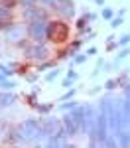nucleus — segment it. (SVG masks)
Instances as JSON below:
<instances>
[{"instance_id": "f257e3e1", "label": "nucleus", "mask_w": 130, "mask_h": 148, "mask_svg": "<svg viewBox=\"0 0 130 148\" xmlns=\"http://www.w3.org/2000/svg\"><path fill=\"white\" fill-rule=\"evenodd\" d=\"M46 136L42 121L37 119H26L22 121L16 128L8 130V140L12 142H32V140H39Z\"/></svg>"}, {"instance_id": "f03ea898", "label": "nucleus", "mask_w": 130, "mask_h": 148, "mask_svg": "<svg viewBox=\"0 0 130 148\" xmlns=\"http://www.w3.org/2000/svg\"><path fill=\"white\" fill-rule=\"evenodd\" d=\"M63 121V128L67 132V136H75V134H83V123H85V105H79L77 109H73L69 113L61 116Z\"/></svg>"}, {"instance_id": "7ed1b4c3", "label": "nucleus", "mask_w": 130, "mask_h": 148, "mask_svg": "<svg viewBox=\"0 0 130 148\" xmlns=\"http://www.w3.org/2000/svg\"><path fill=\"white\" fill-rule=\"evenodd\" d=\"M69 38V26L65 22H57V20H49L47 24V40L55 42V44H63Z\"/></svg>"}, {"instance_id": "20e7f679", "label": "nucleus", "mask_w": 130, "mask_h": 148, "mask_svg": "<svg viewBox=\"0 0 130 148\" xmlns=\"http://www.w3.org/2000/svg\"><path fill=\"white\" fill-rule=\"evenodd\" d=\"M47 24H49V20H35V22L28 24V38L32 40V44H46Z\"/></svg>"}, {"instance_id": "39448f33", "label": "nucleus", "mask_w": 130, "mask_h": 148, "mask_svg": "<svg viewBox=\"0 0 130 148\" xmlns=\"http://www.w3.org/2000/svg\"><path fill=\"white\" fill-rule=\"evenodd\" d=\"M49 47L46 44H30V46L24 47V57L26 59H32V61H47L49 59Z\"/></svg>"}, {"instance_id": "423d86ee", "label": "nucleus", "mask_w": 130, "mask_h": 148, "mask_svg": "<svg viewBox=\"0 0 130 148\" xmlns=\"http://www.w3.org/2000/svg\"><path fill=\"white\" fill-rule=\"evenodd\" d=\"M26 36H28V26H22V24H14L10 30L6 32V40H8L10 44L24 46V42H26Z\"/></svg>"}, {"instance_id": "0eeeda50", "label": "nucleus", "mask_w": 130, "mask_h": 148, "mask_svg": "<svg viewBox=\"0 0 130 148\" xmlns=\"http://www.w3.org/2000/svg\"><path fill=\"white\" fill-rule=\"evenodd\" d=\"M42 126H44V132H46V136H55L59 130L63 128V121L57 119V116H46V119H42Z\"/></svg>"}, {"instance_id": "6e6552de", "label": "nucleus", "mask_w": 130, "mask_h": 148, "mask_svg": "<svg viewBox=\"0 0 130 148\" xmlns=\"http://www.w3.org/2000/svg\"><path fill=\"white\" fill-rule=\"evenodd\" d=\"M53 10H57V14L63 20H71V18H75V2L73 0H57Z\"/></svg>"}, {"instance_id": "1a4fd4ad", "label": "nucleus", "mask_w": 130, "mask_h": 148, "mask_svg": "<svg viewBox=\"0 0 130 148\" xmlns=\"http://www.w3.org/2000/svg\"><path fill=\"white\" fill-rule=\"evenodd\" d=\"M24 20L30 24L35 22V20H47V8H42V6H32V8H24L22 12Z\"/></svg>"}, {"instance_id": "9d476101", "label": "nucleus", "mask_w": 130, "mask_h": 148, "mask_svg": "<svg viewBox=\"0 0 130 148\" xmlns=\"http://www.w3.org/2000/svg\"><path fill=\"white\" fill-rule=\"evenodd\" d=\"M16 103V95L12 91H0V109H4V107H10Z\"/></svg>"}, {"instance_id": "9b49d317", "label": "nucleus", "mask_w": 130, "mask_h": 148, "mask_svg": "<svg viewBox=\"0 0 130 148\" xmlns=\"http://www.w3.org/2000/svg\"><path fill=\"white\" fill-rule=\"evenodd\" d=\"M65 146H67V140H61L57 136H49L44 148H65Z\"/></svg>"}, {"instance_id": "f8f14e48", "label": "nucleus", "mask_w": 130, "mask_h": 148, "mask_svg": "<svg viewBox=\"0 0 130 148\" xmlns=\"http://www.w3.org/2000/svg\"><path fill=\"white\" fill-rule=\"evenodd\" d=\"M79 107V103L77 101H65V103H59L57 109L61 111V113H69V111H73V109H77Z\"/></svg>"}, {"instance_id": "ddd939ff", "label": "nucleus", "mask_w": 130, "mask_h": 148, "mask_svg": "<svg viewBox=\"0 0 130 148\" xmlns=\"http://www.w3.org/2000/svg\"><path fill=\"white\" fill-rule=\"evenodd\" d=\"M6 20H12V10L6 6H0V22H6Z\"/></svg>"}, {"instance_id": "4468645a", "label": "nucleus", "mask_w": 130, "mask_h": 148, "mask_svg": "<svg viewBox=\"0 0 130 148\" xmlns=\"http://www.w3.org/2000/svg\"><path fill=\"white\" fill-rule=\"evenodd\" d=\"M49 67H57V61H49V59H47V61H42V63L37 65V71L42 73V71H47Z\"/></svg>"}, {"instance_id": "2eb2a0df", "label": "nucleus", "mask_w": 130, "mask_h": 148, "mask_svg": "<svg viewBox=\"0 0 130 148\" xmlns=\"http://www.w3.org/2000/svg\"><path fill=\"white\" fill-rule=\"evenodd\" d=\"M59 75H61V69H51V71H49V73H46V81L47 83H51V81H55L59 77Z\"/></svg>"}, {"instance_id": "dca6fc26", "label": "nucleus", "mask_w": 130, "mask_h": 148, "mask_svg": "<svg viewBox=\"0 0 130 148\" xmlns=\"http://www.w3.org/2000/svg\"><path fill=\"white\" fill-rule=\"evenodd\" d=\"M130 56V47L126 46V47H120L118 49V53H116V63L118 61H122V59H126V57Z\"/></svg>"}, {"instance_id": "f3484780", "label": "nucleus", "mask_w": 130, "mask_h": 148, "mask_svg": "<svg viewBox=\"0 0 130 148\" xmlns=\"http://www.w3.org/2000/svg\"><path fill=\"white\" fill-rule=\"evenodd\" d=\"M0 89H2V91H12V89H16V83L10 81V79H4L0 83Z\"/></svg>"}, {"instance_id": "a211bd4d", "label": "nucleus", "mask_w": 130, "mask_h": 148, "mask_svg": "<svg viewBox=\"0 0 130 148\" xmlns=\"http://www.w3.org/2000/svg\"><path fill=\"white\" fill-rule=\"evenodd\" d=\"M116 44H118V49H120V47H126L130 44V34H122L120 38H118Z\"/></svg>"}, {"instance_id": "6ab92c4d", "label": "nucleus", "mask_w": 130, "mask_h": 148, "mask_svg": "<svg viewBox=\"0 0 130 148\" xmlns=\"http://www.w3.org/2000/svg\"><path fill=\"white\" fill-rule=\"evenodd\" d=\"M87 59H89V56H87V53H79V56L73 57V65H81V63H85Z\"/></svg>"}, {"instance_id": "aec40b11", "label": "nucleus", "mask_w": 130, "mask_h": 148, "mask_svg": "<svg viewBox=\"0 0 130 148\" xmlns=\"http://www.w3.org/2000/svg\"><path fill=\"white\" fill-rule=\"evenodd\" d=\"M75 95H77V89H69V91L65 93V95H61V97H59V101L65 103V101H69V99H73Z\"/></svg>"}, {"instance_id": "412c9836", "label": "nucleus", "mask_w": 130, "mask_h": 148, "mask_svg": "<svg viewBox=\"0 0 130 148\" xmlns=\"http://www.w3.org/2000/svg\"><path fill=\"white\" fill-rule=\"evenodd\" d=\"M35 109H37L42 114H47L51 109H53V105H49V103H46V105H35Z\"/></svg>"}, {"instance_id": "4be33fe9", "label": "nucleus", "mask_w": 130, "mask_h": 148, "mask_svg": "<svg viewBox=\"0 0 130 148\" xmlns=\"http://www.w3.org/2000/svg\"><path fill=\"white\" fill-rule=\"evenodd\" d=\"M101 16H103V20H108V22H110V20L114 18V12L110 10V8H103V12H101Z\"/></svg>"}, {"instance_id": "5701e85b", "label": "nucleus", "mask_w": 130, "mask_h": 148, "mask_svg": "<svg viewBox=\"0 0 130 148\" xmlns=\"http://www.w3.org/2000/svg\"><path fill=\"white\" fill-rule=\"evenodd\" d=\"M87 22H89V16H87V14H85V16H83V18H79V20H77V22H75V28H77V30H83V28H85V26H87Z\"/></svg>"}, {"instance_id": "b1692460", "label": "nucleus", "mask_w": 130, "mask_h": 148, "mask_svg": "<svg viewBox=\"0 0 130 148\" xmlns=\"http://www.w3.org/2000/svg\"><path fill=\"white\" fill-rule=\"evenodd\" d=\"M118 83H120V79H108L105 83V89H106V91H112V89H116Z\"/></svg>"}, {"instance_id": "393cba45", "label": "nucleus", "mask_w": 130, "mask_h": 148, "mask_svg": "<svg viewBox=\"0 0 130 148\" xmlns=\"http://www.w3.org/2000/svg\"><path fill=\"white\" fill-rule=\"evenodd\" d=\"M122 24H124V18H122V16H114V18L110 20V28L114 30V28H118V26H122Z\"/></svg>"}, {"instance_id": "a878e982", "label": "nucleus", "mask_w": 130, "mask_h": 148, "mask_svg": "<svg viewBox=\"0 0 130 148\" xmlns=\"http://www.w3.org/2000/svg\"><path fill=\"white\" fill-rule=\"evenodd\" d=\"M37 4V0H18V6H22V8H32Z\"/></svg>"}, {"instance_id": "bb28decb", "label": "nucleus", "mask_w": 130, "mask_h": 148, "mask_svg": "<svg viewBox=\"0 0 130 148\" xmlns=\"http://www.w3.org/2000/svg\"><path fill=\"white\" fill-rule=\"evenodd\" d=\"M44 8H55V4H57V0H37Z\"/></svg>"}, {"instance_id": "cd10ccee", "label": "nucleus", "mask_w": 130, "mask_h": 148, "mask_svg": "<svg viewBox=\"0 0 130 148\" xmlns=\"http://www.w3.org/2000/svg\"><path fill=\"white\" fill-rule=\"evenodd\" d=\"M14 24H16L14 20H6V22H0V30H2V32H8V30H10Z\"/></svg>"}, {"instance_id": "c85d7f7f", "label": "nucleus", "mask_w": 130, "mask_h": 148, "mask_svg": "<svg viewBox=\"0 0 130 148\" xmlns=\"http://www.w3.org/2000/svg\"><path fill=\"white\" fill-rule=\"evenodd\" d=\"M16 4H18V0H0V6H6V8H10V10Z\"/></svg>"}, {"instance_id": "c756f323", "label": "nucleus", "mask_w": 130, "mask_h": 148, "mask_svg": "<svg viewBox=\"0 0 130 148\" xmlns=\"http://www.w3.org/2000/svg\"><path fill=\"white\" fill-rule=\"evenodd\" d=\"M105 65V59H97V65H95V71H93V77L101 73V67Z\"/></svg>"}, {"instance_id": "7c9ffc66", "label": "nucleus", "mask_w": 130, "mask_h": 148, "mask_svg": "<svg viewBox=\"0 0 130 148\" xmlns=\"http://www.w3.org/2000/svg\"><path fill=\"white\" fill-rule=\"evenodd\" d=\"M73 83H75L73 79H69V77H65V79L61 81V87H63V89H71V87H73Z\"/></svg>"}, {"instance_id": "2f4dec72", "label": "nucleus", "mask_w": 130, "mask_h": 148, "mask_svg": "<svg viewBox=\"0 0 130 148\" xmlns=\"http://www.w3.org/2000/svg\"><path fill=\"white\" fill-rule=\"evenodd\" d=\"M0 73H4L6 77H10L12 73H14V69H8L6 65H2V63H0Z\"/></svg>"}, {"instance_id": "473e14b6", "label": "nucleus", "mask_w": 130, "mask_h": 148, "mask_svg": "<svg viewBox=\"0 0 130 148\" xmlns=\"http://www.w3.org/2000/svg\"><path fill=\"white\" fill-rule=\"evenodd\" d=\"M67 77H69V79H73V81H77V77H79V73H77L75 69H69V71H67Z\"/></svg>"}, {"instance_id": "72a5a7b5", "label": "nucleus", "mask_w": 130, "mask_h": 148, "mask_svg": "<svg viewBox=\"0 0 130 148\" xmlns=\"http://www.w3.org/2000/svg\"><path fill=\"white\" fill-rule=\"evenodd\" d=\"M106 49H108V51H114V49H118V44L116 42H110V44L106 46Z\"/></svg>"}, {"instance_id": "f704fd0d", "label": "nucleus", "mask_w": 130, "mask_h": 148, "mask_svg": "<svg viewBox=\"0 0 130 148\" xmlns=\"http://www.w3.org/2000/svg\"><path fill=\"white\" fill-rule=\"evenodd\" d=\"M85 53H87V56H89V57H93L95 53H97V47H95V46H91V47H89V49H87V51H85Z\"/></svg>"}, {"instance_id": "c9c22d12", "label": "nucleus", "mask_w": 130, "mask_h": 148, "mask_svg": "<svg viewBox=\"0 0 130 148\" xmlns=\"http://www.w3.org/2000/svg\"><path fill=\"white\" fill-rule=\"evenodd\" d=\"M124 97L130 101V83H128V85H124Z\"/></svg>"}, {"instance_id": "e433bc0d", "label": "nucleus", "mask_w": 130, "mask_h": 148, "mask_svg": "<svg viewBox=\"0 0 130 148\" xmlns=\"http://www.w3.org/2000/svg\"><path fill=\"white\" fill-rule=\"evenodd\" d=\"M87 16H89V22H95V20H97V14H95V12H89Z\"/></svg>"}, {"instance_id": "4c0bfd02", "label": "nucleus", "mask_w": 130, "mask_h": 148, "mask_svg": "<svg viewBox=\"0 0 130 148\" xmlns=\"http://www.w3.org/2000/svg\"><path fill=\"white\" fill-rule=\"evenodd\" d=\"M99 91H101V87H93V89L89 91V95H95V93H99Z\"/></svg>"}, {"instance_id": "58836bf2", "label": "nucleus", "mask_w": 130, "mask_h": 148, "mask_svg": "<svg viewBox=\"0 0 130 148\" xmlns=\"http://www.w3.org/2000/svg\"><path fill=\"white\" fill-rule=\"evenodd\" d=\"M124 14H126V8H120V10H118V14H116V16H122V18H124Z\"/></svg>"}, {"instance_id": "ea45409f", "label": "nucleus", "mask_w": 130, "mask_h": 148, "mask_svg": "<svg viewBox=\"0 0 130 148\" xmlns=\"http://www.w3.org/2000/svg\"><path fill=\"white\" fill-rule=\"evenodd\" d=\"M4 79H6V75H4V73H0V83H2Z\"/></svg>"}, {"instance_id": "a19ab883", "label": "nucleus", "mask_w": 130, "mask_h": 148, "mask_svg": "<svg viewBox=\"0 0 130 148\" xmlns=\"http://www.w3.org/2000/svg\"><path fill=\"white\" fill-rule=\"evenodd\" d=\"M95 2H97L99 6H101V4H105V0H95Z\"/></svg>"}, {"instance_id": "79ce46f5", "label": "nucleus", "mask_w": 130, "mask_h": 148, "mask_svg": "<svg viewBox=\"0 0 130 148\" xmlns=\"http://www.w3.org/2000/svg\"><path fill=\"white\" fill-rule=\"evenodd\" d=\"M65 148H77V146H75V144H69V142H67V146H65Z\"/></svg>"}, {"instance_id": "37998d69", "label": "nucleus", "mask_w": 130, "mask_h": 148, "mask_svg": "<svg viewBox=\"0 0 130 148\" xmlns=\"http://www.w3.org/2000/svg\"><path fill=\"white\" fill-rule=\"evenodd\" d=\"M34 148H42V146H39V144H37V146H34Z\"/></svg>"}]
</instances>
